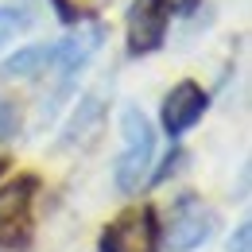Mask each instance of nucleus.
Returning a JSON list of instances; mask_svg holds the SVG:
<instances>
[{
  "mask_svg": "<svg viewBox=\"0 0 252 252\" xmlns=\"http://www.w3.org/2000/svg\"><path fill=\"white\" fill-rule=\"evenodd\" d=\"M163 35H167V8L159 0H132V8H128V51L152 55L163 47Z\"/></svg>",
  "mask_w": 252,
  "mask_h": 252,
  "instance_id": "5",
  "label": "nucleus"
},
{
  "mask_svg": "<svg viewBox=\"0 0 252 252\" xmlns=\"http://www.w3.org/2000/svg\"><path fill=\"white\" fill-rule=\"evenodd\" d=\"M159 4H163V8H194L198 0H159Z\"/></svg>",
  "mask_w": 252,
  "mask_h": 252,
  "instance_id": "11",
  "label": "nucleus"
},
{
  "mask_svg": "<svg viewBox=\"0 0 252 252\" xmlns=\"http://www.w3.org/2000/svg\"><path fill=\"white\" fill-rule=\"evenodd\" d=\"M47 66H55V47H24L20 55H12L8 63L0 66L8 78H35Z\"/></svg>",
  "mask_w": 252,
  "mask_h": 252,
  "instance_id": "7",
  "label": "nucleus"
},
{
  "mask_svg": "<svg viewBox=\"0 0 252 252\" xmlns=\"http://www.w3.org/2000/svg\"><path fill=\"white\" fill-rule=\"evenodd\" d=\"M24 12H16V8H0V47L8 43V39H16V32H24Z\"/></svg>",
  "mask_w": 252,
  "mask_h": 252,
  "instance_id": "8",
  "label": "nucleus"
},
{
  "mask_svg": "<svg viewBox=\"0 0 252 252\" xmlns=\"http://www.w3.org/2000/svg\"><path fill=\"white\" fill-rule=\"evenodd\" d=\"M12 128H16V113H12V105H8L4 97H0V140H4V136H8Z\"/></svg>",
  "mask_w": 252,
  "mask_h": 252,
  "instance_id": "9",
  "label": "nucleus"
},
{
  "mask_svg": "<svg viewBox=\"0 0 252 252\" xmlns=\"http://www.w3.org/2000/svg\"><path fill=\"white\" fill-rule=\"evenodd\" d=\"M206 105H210V97L202 86H194V82H179L167 101H163V128L171 132V136H183L190 128L202 121V113H206Z\"/></svg>",
  "mask_w": 252,
  "mask_h": 252,
  "instance_id": "6",
  "label": "nucleus"
},
{
  "mask_svg": "<svg viewBox=\"0 0 252 252\" xmlns=\"http://www.w3.org/2000/svg\"><path fill=\"white\" fill-rule=\"evenodd\" d=\"M101 252H159V229L152 210H128L101 237Z\"/></svg>",
  "mask_w": 252,
  "mask_h": 252,
  "instance_id": "4",
  "label": "nucleus"
},
{
  "mask_svg": "<svg viewBox=\"0 0 252 252\" xmlns=\"http://www.w3.org/2000/svg\"><path fill=\"white\" fill-rule=\"evenodd\" d=\"M35 190H39V183L32 175L0 187V245L4 249H16V245L28 241L32 214H35Z\"/></svg>",
  "mask_w": 252,
  "mask_h": 252,
  "instance_id": "2",
  "label": "nucleus"
},
{
  "mask_svg": "<svg viewBox=\"0 0 252 252\" xmlns=\"http://www.w3.org/2000/svg\"><path fill=\"white\" fill-rule=\"evenodd\" d=\"M214 229H218V214L210 206H202L198 198H183L163 225V245L171 252H190L206 245L214 237Z\"/></svg>",
  "mask_w": 252,
  "mask_h": 252,
  "instance_id": "3",
  "label": "nucleus"
},
{
  "mask_svg": "<svg viewBox=\"0 0 252 252\" xmlns=\"http://www.w3.org/2000/svg\"><path fill=\"white\" fill-rule=\"evenodd\" d=\"M229 252H252V229H249V225L237 229V241H233V249H229Z\"/></svg>",
  "mask_w": 252,
  "mask_h": 252,
  "instance_id": "10",
  "label": "nucleus"
},
{
  "mask_svg": "<svg viewBox=\"0 0 252 252\" xmlns=\"http://www.w3.org/2000/svg\"><path fill=\"white\" fill-rule=\"evenodd\" d=\"M121 140H125V148H121V159H117V187L125 194H132L148 179L152 156H156V132L136 105H125V113H121Z\"/></svg>",
  "mask_w": 252,
  "mask_h": 252,
  "instance_id": "1",
  "label": "nucleus"
}]
</instances>
